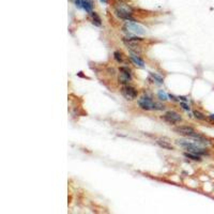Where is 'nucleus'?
Wrapping results in <instances>:
<instances>
[{
    "label": "nucleus",
    "instance_id": "6ab92c4d",
    "mask_svg": "<svg viewBox=\"0 0 214 214\" xmlns=\"http://www.w3.org/2000/svg\"><path fill=\"white\" fill-rule=\"evenodd\" d=\"M117 2H126V1H128V0H116Z\"/></svg>",
    "mask_w": 214,
    "mask_h": 214
},
{
    "label": "nucleus",
    "instance_id": "0eeeda50",
    "mask_svg": "<svg viewBox=\"0 0 214 214\" xmlns=\"http://www.w3.org/2000/svg\"><path fill=\"white\" fill-rule=\"evenodd\" d=\"M128 58H130V60H131V61H132L136 66H138V68H144V66H145V61L139 57L138 54L130 53Z\"/></svg>",
    "mask_w": 214,
    "mask_h": 214
},
{
    "label": "nucleus",
    "instance_id": "423d86ee",
    "mask_svg": "<svg viewBox=\"0 0 214 214\" xmlns=\"http://www.w3.org/2000/svg\"><path fill=\"white\" fill-rule=\"evenodd\" d=\"M75 6L79 9L85 10L86 12L90 13L93 10V2L92 0H74Z\"/></svg>",
    "mask_w": 214,
    "mask_h": 214
},
{
    "label": "nucleus",
    "instance_id": "39448f33",
    "mask_svg": "<svg viewBox=\"0 0 214 214\" xmlns=\"http://www.w3.org/2000/svg\"><path fill=\"white\" fill-rule=\"evenodd\" d=\"M174 131H175L177 134H180L182 136H185V137H192L193 135L196 134V131L194 130V128H192V126H188V125H180V126H177V128H174Z\"/></svg>",
    "mask_w": 214,
    "mask_h": 214
},
{
    "label": "nucleus",
    "instance_id": "f8f14e48",
    "mask_svg": "<svg viewBox=\"0 0 214 214\" xmlns=\"http://www.w3.org/2000/svg\"><path fill=\"white\" fill-rule=\"evenodd\" d=\"M184 156L186 158H190L192 161H195V162H201V155H198L196 153H193V152H185L184 153Z\"/></svg>",
    "mask_w": 214,
    "mask_h": 214
},
{
    "label": "nucleus",
    "instance_id": "7ed1b4c3",
    "mask_svg": "<svg viewBox=\"0 0 214 214\" xmlns=\"http://www.w3.org/2000/svg\"><path fill=\"white\" fill-rule=\"evenodd\" d=\"M121 94L124 96L125 99L128 100V101H133L135 100L138 95V91L136 90V88L132 87L130 85H124L122 86L121 88Z\"/></svg>",
    "mask_w": 214,
    "mask_h": 214
},
{
    "label": "nucleus",
    "instance_id": "f257e3e1",
    "mask_svg": "<svg viewBox=\"0 0 214 214\" xmlns=\"http://www.w3.org/2000/svg\"><path fill=\"white\" fill-rule=\"evenodd\" d=\"M137 104L144 110H164L165 105L162 103L152 101L150 96L144 95L137 101Z\"/></svg>",
    "mask_w": 214,
    "mask_h": 214
},
{
    "label": "nucleus",
    "instance_id": "aec40b11",
    "mask_svg": "<svg viewBox=\"0 0 214 214\" xmlns=\"http://www.w3.org/2000/svg\"><path fill=\"white\" fill-rule=\"evenodd\" d=\"M100 1H101V2H104V3L106 2V0H100Z\"/></svg>",
    "mask_w": 214,
    "mask_h": 214
},
{
    "label": "nucleus",
    "instance_id": "9d476101",
    "mask_svg": "<svg viewBox=\"0 0 214 214\" xmlns=\"http://www.w3.org/2000/svg\"><path fill=\"white\" fill-rule=\"evenodd\" d=\"M149 79L152 80V82H155V84H158V85H162V84L164 82L163 77H161L160 75H158L156 73H151L150 76H149Z\"/></svg>",
    "mask_w": 214,
    "mask_h": 214
},
{
    "label": "nucleus",
    "instance_id": "1a4fd4ad",
    "mask_svg": "<svg viewBox=\"0 0 214 214\" xmlns=\"http://www.w3.org/2000/svg\"><path fill=\"white\" fill-rule=\"evenodd\" d=\"M90 17H91V20H92V23L95 25V26L100 27L101 25H102V20H101V17L98 15V13H95V12H93V11H91L89 13Z\"/></svg>",
    "mask_w": 214,
    "mask_h": 214
},
{
    "label": "nucleus",
    "instance_id": "a211bd4d",
    "mask_svg": "<svg viewBox=\"0 0 214 214\" xmlns=\"http://www.w3.org/2000/svg\"><path fill=\"white\" fill-rule=\"evenodd\" d=\"M178 99H179V101L181 100L182 102H188V99L186 96H178Z\"/></svg>",
    "mask_w": 214,
    "mask_h": 214
},
{
    "label": "nucleus",
    "instance_id": "20e7f679",
    "mask_svg": "<svg viewBox=\"0 0 214 214\" xmlns=\"http://www.w3.org/2000/svg\"><path fill=\"white\" fill-rule=\"evenodd\" d=\"M162 119H163L164 121L167 122V123H169V124H176V123H179V122L182 121L181 116L179 115L178 112H174V110L167 112L163 117H162Z\"/></svg>",
    "mask_w": 214,
    "mask_h": 214
},
{
    "label": "nucleus",
    "instance_id": "f3484780",
    "mask_svg": "<svg viewBox=\"0 0 214 214\" xmlns=\"http://www.w3.org/2000/svg\"><path fill=\"white\" fill-rule=\"evenodd\" d=\"M180 106L182 107V109H184L186 112H190V110H191V107L188 105V103L186 102H181L180 103Z\"/></svg>",
    "mask_w": 214,
    "mask_h": 214
},
{
    "label": "nucleus",
    "instance_id": "2eb2a0df",
    "mask_svg": "<svg viewBox=\"0 0 214 214\" xmlns=\"http://www.w3.org/2000/svg\"><path fill=\"white\" fill-rule=\"evenodd\" d=\"M193 116H194L196 119H198V120H201V121L207 120V117H206V116H204L202 112H198V110H194V112H193Z\"/></svg>",
    "mask_w": 214,
    "mask_h": 214
},
{
    "label": "nucleus",
    "instance_id": "9b49d317",
    "mask_svg": "<svg viewBox=\"0 0 214 214\" xmlns=\"http://www.w3.org/2000/svg\"><path fill=\"white\" fill-rule=\"evenodd\" d=\"M118 80L122 86L130 85V82L132 80V77H130V76L124 75V74H121V73H120V75H119V77H118Z\"/></svg>",
    "mask_w": 214,
    "mask_h": 214
},
{
    "label": "nucleus",
    "instance_id": "f03ea898",
    "mask_svg": "<svg viewBox=\"0 0 214 214\" xmlns=\"http://www.w3.org/2000/svg\"><path fill=\"white\" fill-rule=\"evenodd\" d=\"M123 31L128 33V36H142L146 33L144 27L136 24L135 22H128V20L123 26Z\"/></svg>",
    "mask_w": 214,
    "mask_h": 214
},
{
    "label": "nucleus",
    "instance_id": "dca6fc26",
    "mask_svg": "<svg viewBox=\"0 0 214 214\" xmlns=\"http://www.w3.org/2000/svg\"><path fill=\"white\" fill-rule=\"evenodd\" d=\"M158 98L161 100V101H167L169 96H168L167 94L163 91V90H160V91L158 92Z\"/></svg>",
    "mask_w": 214,
    "mask_h": 214
},
{
    "label": "nucleus",
    "instance_id": "4468645a",
    "mask_svg": "<svg viewBox=\"0 0 214 214\" xmlns=\"http://www.w3.org/2000/svg\"><path fill=\"white\" fill-rule=\"evenodd\" d=\"M114 59H115L118 63L124 62V60H123V57H122V54L120 53L119 50H116L115 53H114Z\"/></svg>",
    "mask_w": 214,
    "mask_h": 214
},
{
    "label": "nucleus",
    "instance_id": "6e6552de",
    "mask_svg": "<svg viewBox=\"0 0 214 214\" xmlns=\"http://www.w3.org/2000/svg\"><path fill=\"white\" fill-rule=\"evenodd\" d=\"M156 144L163 149H167V150H174L175 149V147L171 145L170 142H165L164 139H156Z\"/></svg>",
    "mask_w": 214,
    "mask_h": 214
},
{
    "label": "nucleus",
    "instance_id": "ddd939ff",
    "mask_svg": "<svg viewBox=\"0 0 214 214\" xmlns=\"http://www.w3.org/2000/svg\"><path fill=\"white\" fill-rule=\"evenodd\" d=\"M119 72L121 73V74H124V75L132 77V70L130 69L128 66H120L119 68Z\"/></svg>",
    "mask_w": 214,
    "mask_h": 214
}]
</instances>
